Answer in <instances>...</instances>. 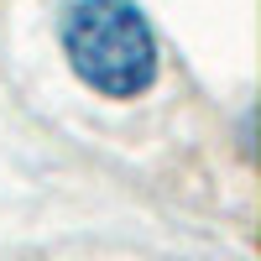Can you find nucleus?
<instances>
[{
  "label": "nucleus",
  "mask_w": 261,
  "mask_h": 261,
  "mask_svg": "<svg viewBox=\"0 0 261 261\" xmlns=\"http://www.w3.org/2000/svg\"><path fill=\"white\" fill-rule=\"evenodd\" d=\"M58 47L99 99H141L162 79V42L141 0H63Z\"/></svg>",
  "instance_id": "nucleus-1"
}]
</instances>
